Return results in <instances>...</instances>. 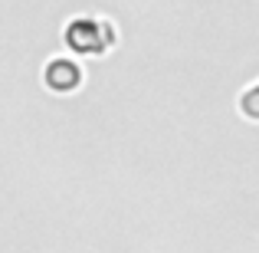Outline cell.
<instances>
[{
    "label": "cell",
    "instance_id": "6da1fadb",
    "mask_svg": "<svg viewBox=\"0 0 259 253\" xmlns=\"http://www.w3.org/2000/svg\"><path fill=\"white\" fill-rule=\"evenodd\" d=\"M66 40H69V46H76V50H82V53H102L115 40V30L105 20L82 17V20H76V23H69Z\"/></svg>",
    "mask_w": 259,
    "mask_h": 253
},
{
    "label": "cell",
    "instance_id": "3957f363",
    "mask_svg": "<svg viewBox=\"0 0 259 253\" xmlns=\"http://www.w3.org/2000/svg\"><path fill=\"white\" fill-rule=\"evenodd\" d=\"M240 109H243V115H246V119L259 122V83H253L246 92L240 95Z\"/></svg>",
    "mask_w": 259,
    "mask_h": 253
},
{
    "label": "cell",
    "instance_id": "7a4b0ae2",
    "mask_svg": "<svg viewBox=\"0 0 259 253\" xmlns=\"http://www.w3.org/2000/svg\"><path fill=\"white\" fill-rule=\"evenodd\" d=\"M46 79L56 89H72L79 83V66L69 63V59H53V66L46 69Z\"/></svg>",
    "mask_w": 259,
    "mask_h": 253
}]
</instances>
